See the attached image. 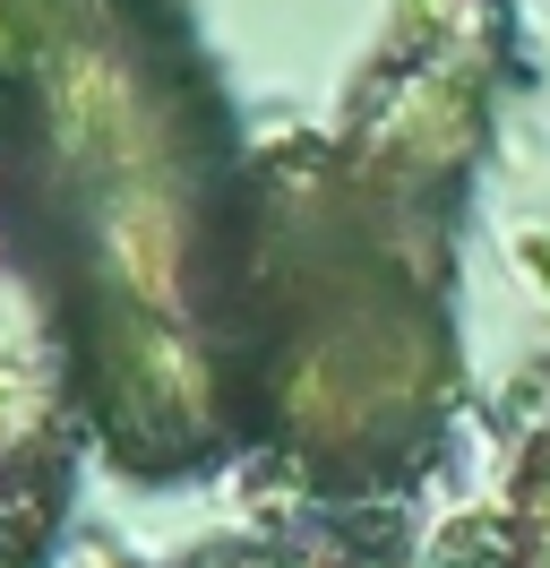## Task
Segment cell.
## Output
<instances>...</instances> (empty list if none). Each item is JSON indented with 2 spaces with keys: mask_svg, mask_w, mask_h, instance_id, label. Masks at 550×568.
Here are the masks:
<instances>
[{
  "mask_svg": "<svg viewBox=\"0 0 550 568\" xmlns=\"http://www.w3.org/2000/svg\"><path fill=\"white\" fill-rule=\"evenodd\" d=\"M164 0H0V224L61 302L86 430L130 474L215 457L198 311L206 104Z\"/></svg>",
  "mask_w": 550,
  "mask_h": 568,
  "instance_id": "obj_1",
  "label": "cell"
},
{
  "mask_svg": "<svg viewBox=\"0 0 550 568\" xmlns=\"http://www.w3.org/2000/svg\"><path fill=\"white\" fill-rule=\"evenodd\" d=\"M86 388L61 302L0 224V568H43L86 457Z\"/></svg>",
  "mask_w": 550,
  "mask_h": 568,
  "instance_id": "obj_2",
  "label": "cell"
},
{
  "mask_svg": "<svg viewBox=\"0 0 550 568\" xmlns=\"http://www.w3.org/2000/svg\"><path fill=\"white\" fill-rule=\"evenodd\" d=\"M516 568H550V439L516 483Z\"/></svg>",
  "mask_w": 550,
  "mask_h": 568,
  "instance_id": "obj_3",
  "label": "cell"
}]
</instances>
